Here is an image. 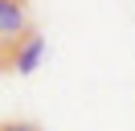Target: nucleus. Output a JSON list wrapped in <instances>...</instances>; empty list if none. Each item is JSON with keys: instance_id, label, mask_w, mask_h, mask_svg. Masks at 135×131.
<instances>
[{"instance_id": "2", "label": "nucleus", "mask_w": 135, "mask_h": 131, "mask_svg": "<svg viewBox=\"0 0 135 131\" xmlns=\"http://www.w3.org/2000/svg\"><path fill=\"white\" fill-rule=\"evenodd\" d=\"M29 12H25V0H0V37H21L29 33Z\"/></svg>"}, {"instance_id": "1", "label": "nucleus", "mask_w": 135, "mask_h": 131, "mask_svg": "<svg viewBox=\"0 0 135 131\" xmlns=\"http://www.w3.org/2000/svg\"><path fill=\"white\" fill-rule=\"evenodd\" d=\"M41 57H45V37L37 29H29L25 37L17 41V57H12V70L17 74H33L37 66H41Z\"/></svg>"}, {"instance_id": "4", "label": "nucleus", "mask_w": 135, "mask_h": 131, "mask_svg": "<svg viewBox=\"0 0 135 131\" xmlns=\"http://www.w3.org/2000/svg\"><path fill=\"white\" fill-rule=\"evenodd\" d=\"M0 131H41V123H33V119H0Z\"/></svg>"}, {"instance_id": "3", "label": "nucleus", "mask_w": 135, "mask_h": 131, "mask_svg": "<svg viewBox=\"0 0 135 131\" xmlns=\"http://www.w3.org/2000/svg\"><path fill=\"white\" fill-rule=\"evenodd\" d=\"M21 37H25V33H21ZM21 37H0V74L12 70V57H17V41Z\"/></svg>"}]
</instances>
